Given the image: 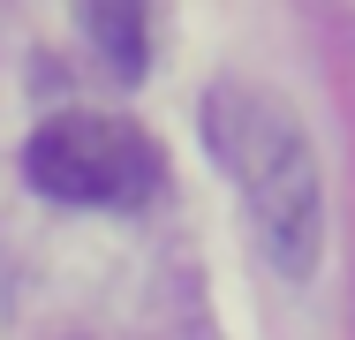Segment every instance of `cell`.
I'll return each instance as SVG.
<instances>
[{"label":"cell","instance_id":"2","mask_svg":"<svg viewBox=\"0 0 355 340\" xmlns=\"http://www.w3.org/2000/svg\"><path fill=\"white\" fill-rule=\"evenodd\" d=\"M23 174L38 197L76 204V212H137L159 197L166 159L121 114H53L23 144Z\"/></svg>","mask_w":355,"mask_h":340},{"label":"cell","instance_id":"3","mask_svg":"<svg viewBox=\"0 0 355 340\" xmlns=\"http://www.w3.org/2000/svg\"><path fill=\"white\" fill-rule=\"evenodd\" d=\"M83 31H91V46H106V61L114 76H144V8H121V0H106V8H83Z\"/></svg>","mask_w":355,"mask_h":340},{"label":"cell","instance_id":"1","mask_svg":"<svg viewBox=\"0 0 355 340\" xmlns=\"http://www.w3.org/2000/svg\"><path fill=\"white\" fill-rule=\"evenodd\" d=\"M205 144L242 189L257 257L287 280H310L325 257V182H318V151L295 106L250 83H219L205 99Z\"/></svg>","mask_w":355,"mask_h":340}]
</instances>
